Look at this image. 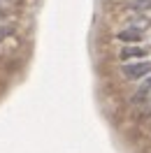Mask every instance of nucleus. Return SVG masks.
I'll return each instance as SVG.
<instances>
[{
    "instance_id": "6",
    "label": "nucleus",
    "mask_w": 151,
    "mask_h": 153,
    "mask_svg": "<svg viewBox=\"0 0 151 153\" xmlns=\"http://www.w3.org/2000/svg\"><path fill=\"white\" fill-rule=\"evenodd\" d=\"M144 111H147V114H151V102L147 105V109H144Z\"/></svg>"
},
{
    "instance_id": "5",
    "label": "nucleus",
    "mask_w": 151,
    "mask_h": 153,
    "mask_svg": "<svg viewBox=\"0 0 151 153\" xmlns=\"http://www.w3.org/2000/svg\"><path fill=\"white\" fill-rule=\"evenodd\" d=\"M142 56H147V49H142V47H126L119 51L121 60H135V58H142Z\"/></svg>"
},
{
    "instance_id": "2",
    "label": "nucleus",
    "mask_w": 151,
    "mask_h": 153,
    "mask_svg": "<svg viewBox=\"0 0 151 153\" xmlns=\"http://www.w3.org/2000/svg\"><path fill=\"white\" fill-rule=\"evenodd\" d=\"M123 10L128 12H151V0H126L123 2Z\"/></svg>"
},
{
    "instance_id": "3",
    "label": "nucleus",
    "mask_w": 151,
    "mask_h": 153,
    "mask_svg": "<svg viewBox=\"0 0 151 153\" xmlns=\"http://www.w3.org/2000/svg\"><path fill=\"white\" fill-rule=\"evenodd\" d=\"M151 95V76L142 84L137 91H135V95H132V105H142V102H147V97Z\"/></svg>"
},
{
    "instance_id": "4",
    "label": "nucleus",
    "mask_w": 151,
    "mask_h": 153,
    "mask_svg": "<svg viewBox=\"0 0 151 153\" xmlns=\"http://www.w3.org/2000/svg\"><path fill=\"white\" fill-rule=\"evenodd\" d=\"M116 37L121 39V42H140L142 37H144V33H142L140 28H126V30H121V33H116Z\"/></svg>"
},
{
    "instance_id": "1",
    "label": "nucleus",
    "mask_w": 151,
    "mask_h": 153,
    "mask_svg": "<svg viewBox=\"0 0 151 153\" xmlns=\"http://www.w3.org/2000/svg\"><path fill=\"white\" fill-rule=\"evenodd\" d=\"M121 72L126 79H132V81H137L142 76H147L151 72V60H140V63H126L121 67Z\"/></svg>"
}]
</instances>
